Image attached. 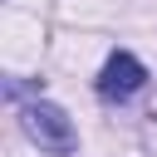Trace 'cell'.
<instances>
[{
	"mask_svg": "<svg viewBox=\"0 0 157 157\" xmlns=\"http://www.w3.org/2000/svg\"><path fill=\"white\" fill-rule=\"evenodd\" d=\"M20 132H25L39 152H54V157H69V152L78 147V132H74L69 113H64L59 103H44V98H34V103L20 108Z\"/></svg>",
	"mask_w": 157,
	"mask_h": 157,
	"instance_id": "6da1fadb",
	"label": "cell"
},
{
	"mask_svg": "<svg viewBox=\"0 0 157 157\" xmlns=\"http://www.w3.org/2000/svg\"><path fill=\"white\" fill-rule=\"evenodd\" d=\"M142 83H147L142 59L128 54V49H118V54H108V64L98 69V83H93V88H98V98H108V103L118 98V103H123V98H132Z\"/></svg>",
	"mask_w": 157,
	"mask_h": 157,
	"instance_id": "7a4b0ae2",
	"label": "cell"
},
{
	"mask_svg": "<svg viewBox=\"0 0 157 157\" xmlns=\"http://www.w3.org/2000/svg\"><path fill=\"white\" fill-rule=\"evenodd\" d=\"M142 147H147V157H157V98L142 113Z\"/></svg>",
	"mask_w": 157,
	"mask_h": 157,
	"instance_id": "3957f363",
	"label": "cell"
}]
</instances>
